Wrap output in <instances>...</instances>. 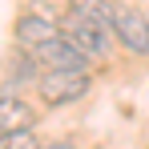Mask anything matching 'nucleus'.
I'll return each mask as SVG.
<instances>
[{"label":"nucleus","mask_w":149,"mask_h":149,"mask_svg":"<svg viewBox=\"0 0 149 149\" xmlns=\"http://www.w3.org/2000/svg\"><path fill=\"white\" fill-rule=\"evenodd\" d=\"M36 121V113H32V105L24 97H16V93H4L0 97V137L4 133H20V129H32Z\"/></svg>","instance_id":"obj_6"},{"label":"nucleus","mask_w":149,"mask_h":149,"mask_svg":"<svg viewBox=\"0 0 149 149\" xmlns=\"http://www.w3.org/2000/svg\"><path fill=\"white\" fill-rule=\"evenodd\" d=\"M0 149H40V137L32 129H20V133H4L0 137Z\"/></svg>","instance_id":"obj_8"},{"label":"nucleus","mask_w":149,"mask_h":149,"mask_svg":"<svg viewBox=\"0 0 149 149\" xmlns=\"http://www.w3.org/2000/svg\"><path fill=\"white\" fill-rule=\"evenodd\" d=\"M109 32H113L109 24H101L93 16H81V12H69V16L61 20V36L73 40L81 52H89L93 61H105V56H109V49H113Z\"/></svg>","instance_id":"obj_1"},{"label":"nucleus","mask_w":149,"mask_h":149,"mask_svg":"<svg viewBox=\"0 0 149 149\" xmlns=\"http://www.w3.org/2000/svg\"><path fill=\"white\" fill-rule=\"evenodd\" d=\"M40 149H77V137H61V141H52V145H40Z\"/></svg>","instance_id":"obj_9"},{"label":"nucleus","mask_w":149,"mask_h":149,"mask_svg":"<svg viewBox=\"0 0 149 149\" xmlns=\"http://www.w3.org/2000/svg\"><path fill=\"white\" fill-rule=\"evenodd\" d=\"M32 56H36V65H40L45 73H89V65H93V56L81 52L73 40H65V36H52L49 45L32 49Z\"/></svg>","instance_id":"obj_2"},{"label":"nucleus","mask_w":149,"mask_h":149,"mask_svg":"<svg viewBox=\"0 0 149 149\" xmlns=\"http://www.w3.org/2000/svg\"><path fill=\"white\" fill-rule=\"evenodd\" d=\"M52 36H61V24L56 20H49V16H36V12H28V16H20L16 20V45L20 49H40V45H49Z\"/></svg>","instance_id":"obj_5"},{"label":"nucleus","mask_w":149,"mask_h":149,"mask_svg":"<svg viewBox=\"0 0 149 149\" xmlns=\"http://www.w3.org/2000/svg\"><path fill=\"white\" fill-rule=\"evenodd\" d=\"M89 89H93V77L89 73H45L40 85H36V93H40L45 105H73Z\"/></svg>","instance_id":"obj_3"},{"label":"nucleus","mask_w":149,"mask_h":149,"mask_svg":"<svg viewBox=\"0 0 149 149\" xmlns=\"http://www.w3.org/2000/svg\"><path fill=\"white\" fill-rule=\"evenodd\" d=\"M69 8L81 12V16H93V20H101V24L113 28V4H109V0H69Z\"/></svg>","instance_id":"obj_7"},{"label":"nucleus","mask_w":149,"mask_h":149,"mask_svg":"<svg viewBox=\"0 0 149 149\" xmlns=\"http://www.w3.org/2000/svg\"><path fill=\"white\" fill-rule=\"evenodd\" d=\"M113 32H117V40H121L129 52L149 56V20L137 12V8H129V4H113Z\"/></svg>","instance_id":"obj_4"}]
</instances>
